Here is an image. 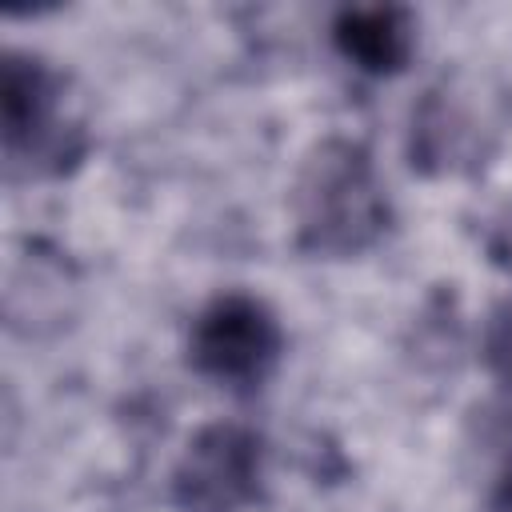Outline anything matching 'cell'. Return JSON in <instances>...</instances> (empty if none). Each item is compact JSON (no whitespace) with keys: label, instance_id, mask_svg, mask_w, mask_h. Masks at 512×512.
<instances>
[{"label":"cell","instance_id":"1","mask_svg":"<svg viewBox=\"0 0 512 512\" xmlns=\"http://www.w3.org/2000/svg\"><path fill=\"white\" fill-rule=\"evenodd\" d=\"M296 252L312 260H352L392 232V200L372 152L352 136H324L304 156L292 184Z\"/></svg>","mask_w":512,"mask_h":512},{"label":"cell","instance_id":"2","mask_svg":"<svg viewBox=\"0 0 512 512\" xmlns=\"http://www.w3.org/2000/svg\"><path fill=\"white\" fill-rule=\"evenodd\" d=\"M0 148L12 184L72 176L92 152V132L72 104L68 76L36 52L8 48L0 64Z\"/></svg>","mask_w":512,"mask_h":512},{"label":"cell","instance_id":"3","mask_svg":"<svg viewBox=\"0 0 512 512\" xmlns=\"http://www.w3.org/2000/svg\"><path fill=\"white\" fill-rule=\"evenodd\" d=\"M512 128V92L480 68L440 72L412 104L408 164L428 180H460L484 172Z\"/></svg>","mask_w":512,"mask_h":512},{"label":"cell","instance_id":"4","mask_svg":"<svg viewBox=\"0 0 512 512\" xmlns=\"http://www.w3.org/2000/svg\"><path fill=\"white\" fill-rule=\"evenodd\" d=\"M188 368L228 392H256L284 356L280 316L252 292L212 296L188 328Z\"/></svg>","mask_w":512,"mask_h":512},{"label":"cell","instance_id":"5","mask_svg":"<svg viewBox=\"0 0 512 512\" xmlns=\"http://www.w3.org/2000/svg\"><path fill=\"white\" fill-rule=\"evenodd\" d=\"M168 500L176 512H252L264 500V436L236 420L204 424L172 468Z\"/></svg>","mask_w":512,"mask_h":512},{"label":"cell","instance_id":"6","mask_svg":"<svg viewBox=\"0 0 512 512\" xmlns=\"http://www.w3.org/2000/svg\"><path fill=\"white\" fill-rule=\"evenodd\" d=\"M332 48L364 76H396L416 52V16L400 4L340 8L332 20Z\"/></svg>","mask_w":512,"mask_h":512},{"label":"cell","instance_id":"7","mask_svg":"<svg viewBox=\"0 0 512 512\" xmlns=\"http://www.w3.org/2000/svg\"><path fill=\"white\" fill-rule=\"evenodd\" d=\"M480 360L488 376L512 396V300L492 304L480 328Z\"/></svg>","mask_w":512,"mask_h":512},{"label":"cell","instance_id":"8","mask_svg":"<svg viewBox=\"0 0 512 512\" xmlns=\"http://www.w3.org/2000/svg\"><path fill=\"white\" fill-rule=\"evenodd\" d=\"M484 252L492 260V268H500L512 280V200L488 220V228H484Z\"/></svg>","mask_w":512,"mask_h":512},{"label":"cell","instance_id":"9","mask_svg":"<svg viewBox=\"0 0 512 512\" xmlns=\"http://www.w3.org/2000/svg\"><path fill=\"white\" fill-rule=\"evenodd\" d=\"M488 508H492V512H512V452H508V460L500 464V472H496V480H492Z\"/></svg>","mask_w":512,"mask_h":512}]
</instances>
